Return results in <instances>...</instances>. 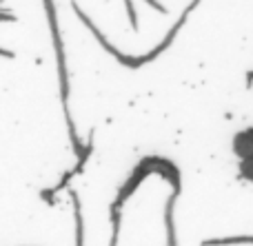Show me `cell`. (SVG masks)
<instances>
[{
    "instance_id": "obj_1",
    "label": "cell",
    "mask_w": 253,
    "mask_h": 246,
    "mask_svg": "<svg viewBox=\"0 0 253 246\" xmlns=\"http://www.w3.org/2000/svg\"><path fill=\"white\" fill-rule=\"evenodd\" d=\"M44 9H47L49 31H51L53 47H56V56H58V73H60V93H62V106H65V113H67V127H69V138H71V144H74V151L80 155V153L84 151V146L80 144L78 136H76L74 122H71V115H69V75H67L65 49H62L60 29H58V18H56V7H53V0H44Z\"/></svg>"
},
{
    "instance_id": "obj_2",
    "label": "cell",
    "mask_w": 253,
    "mask_h": 246,
    "mask_svg": "<svg viewBox=\"0 0 253 246\" xmlns=\"http://www.w3.org/2000/svg\"><path fill=\"white\" fill-rule=\"evenodd\" d=\"M198 2H200V0H191V4H189V7H187V9H184V11H182V16L178 18V22H175V25H173V27H171V29H169V34L165 35V40H162L160 44H156V47H153L151 51L147 53V56H140V58H142V62H144V65H147V62H151V60H156V58L160 56L162 51H167V49L171 47V42H173V38H175V35H178V31L182 29V25H184V22H187L189 13H191L193 9L198 7Z\"/></svg>"
},
{
    "instance_id": "obj_3",
    "label": "cell",
    "mask_w": 253,
    "mask_h": 246,
    "mask_svg": "<svg viewBox=\"0 0 253 246\" xmlns=\"http://www.w3.org/2000/svg\"><path fill=\"white\" fill-rule=\"evenodd\" d=\"M233 153H236L240 160L251 158L253 155V129L240 131L236 138H233Z\"/></svg>"
},
{
    "instance_id": "obj_4",
    "label": "cell",
    "mask_w": 253,
    "mask_h": 246,
    "mask_svg": "<svg viewBox=\"0 0 253 246\" xmlns=\"http://www.w3.org/2000/svg\"><path fill=\"white\" fill-rule=\"evenodd\" d=\"M229 244H253V235H240V238H220L205 240V246H229Z\"/></svg>"
},
{
    "instance_id": "obj_5",
    "label": "cell",
    "mask_w": 253,
    "mask_h": 246,
    "mask_svg": "<svg viewBox=\"0 0 253 246\" xmlns=\"http://www.w3.org/2000/svg\"><path fill=\"white\" fill-rule=\"evenodd\" d=\"M111 226H114V233H111V244H109V246H118V235H120V209H111Z\"/></svg>"
},
{
    "instance_id": "obj_6",
    "label": "cell",
    "mask_w": 253,
    "mask_h": 246,
    "mask_svg": "<svg viewBox=\"0 0 253 246\" xmlns=\"http://www.w3.org/2000/svg\"><path fill=\"white\" fill-rule=\"evenodd\" d=\"M240 177L247 182H253V155L240 160Z\"/></svg>"
},
{
    "instance_id": "obj_7",
    "label": "cell",
    "mask_w": 253,
    "mask_h": 246,
    "mask_svg": "<svg viewBox=\"0 0 253 246\" xmlns=\"http://www.w3.org/2000/svg\"><path fill=\"white\" fill-rule=\"evenodd\" d=\"M74 200H76V235H78V238H76V244L78 246H83V215H80V202H78V198H76L74 195Z\"/></svg>"
},
{
    "instance_id": "obj_8",
    "label": "cell",
    "mask_w": 253,
    "mask_h": 246,
    "mask_svg": "<svg viewBox=\"0 0 253 246\" xmlns=\"http://www.w3.org/2000/svg\"><path fill=\"white\" fill-rule=\"evenodd\" d=\"M125 7H126V13H129V22H131V29L138 31V16H135V7L131 0H125Z\"/></svg>"
},
{
    "instance_id": "obj_9",
    "label": "cell",
    "mask_w": 253,
    "mask_h": 246,
    "mask_svg": "<svg viewBox=\"0 0 253 246\" xmlns=\"http://www.w3.org/2000/svg\"><path fill=\"white\" fill-rule=\"evenodd\" d=\"M144 2H147L149 7H153V9H156V11L167 13V7H165V4H160V2H158V0H144Z\"/></svg>"
},
{
    "instance_id": "obj_10",
    "label": "cell",
    "mask_w": 253,
    "mask_h": 246,
    "mask_svg": "<svg viewBox=\"0 0 253 246\" xmlns=\"http://www.w3.org/2000/svg\"><path fill=\"white\" fill-rule=\"evenodd\" d=\"M2 20H13V16L9 11H2Z\"/></svg>"
}]
</instances>
